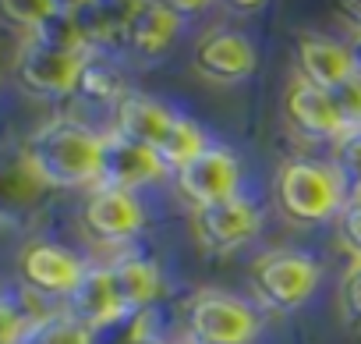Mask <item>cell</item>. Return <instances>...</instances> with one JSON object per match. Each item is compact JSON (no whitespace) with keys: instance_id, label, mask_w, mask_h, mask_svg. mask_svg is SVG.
Wrapping results in <instances>:
<instances>
[{"instance_id":"cell-1","label":"cell","mask_w":361,"mask_h":344,"mask_svg":"<svg viewBox=\"0 0 361 344\" xmlns=\"http://www.w3.org/2000/svg\"><path fill=\"white\" fill-rule=\"evenodd\" d=\"M29 178L50 189H82L99 185V135L78 121H50L25 146Z\"/></svg>"},{"instance_id":"cell-2","label":"cell","mask_w":361,"mask_h":344,"mask_svg":"<svg viewBox=\"0 0 361 344\" xmlns=\"http://www.w3.org/2000/svg\"><path fill=\"white\" fill-rule=\"evenodd\" d=\"M276 199H280V210L301 224L329 220L347 206V196L333 174V167L315 163V160H294V163L280 167Z\"/></svg>"},{"instance_id":"cell-3","label":"cell","mask_w":361,"mask_h":344,"mask_svg":"<svg viewBox=\"0 0 361 344\" xmlns=\"http://www.w3.org/2000/svg\"><path fill=\"white\" fill-rule=\"evenodd\" d=\"M252 287L269 309L290 312L315 295L319 263L305 252H287V249L266 252L252 263Z\"/></svg>"},{"instance_id":"cell-4","label":"cell","mask_w":361,"mask_h":344,"mask_svg":"<svg viewBox=\"0 0 361 344\" xmlns=\"http://www.w3.org/2000/svg\"><path fill=\"white\" fill-rule=\"evenodd\" d=\"M259 337V316L234 295L202 291L188 312V340L195 344H252Z\"/></svg>"},{"instance_id":"cell-5","label":"cell","mask_w":361,"mask_h":344,"mask_svg":"<svg viewBox=\"0 0 361 344\" xmlns=\"http://www.w3.org/2000/svg\"><path fill=\"white\" fill-rule=\"evenodd\" d=\"M173 185L195 210L234 199L241 185V163L227 146H206L192 163L173 170Z\"/></svg>"},{"instance_id":"cell-6","label":"cell","mask_w":361,"mask_h":344,"mask_svg":"<svg viewBox=\"0 0 361 344\" xmlns=\"http://www.w3.org/2000/svg\"><path fill=\"white\" fill-rule=\"evenodd\" d=\"M166 174L163 160L156 149L110 131L99 135V189H117V192H138Z\"/></svg>"},{"instance_id":"cell-7","label":"cell","mask_w":361,"mask_h":344,"mask_svg":"<svg viewBox=\"0 0 361 344\" xmlns=\"http://www.w3.org/2000/svg\"><path fill=\"white\" fill-rule=\"evenodd\" d=\"M85 64V54H64L29 40L18 54V82L36 96H68L82 85Z\"/></svg>"},{"instance_id":"cell-8","label":"cell","mask_w":361,"mask_h":344,"mask_svg":"<svg viewBox=\"0 0 361 344\" xmlns=\"http://www.w3.org/2000/svg\"><path fill=\"white\" fill-rule=\"evenodd\" d=\"M195 224V235L206 249L213 252H234L241 249L245 242H252L262 227V213L252 199H224V203H213V206H202L195 210L192 217Z\"/></svg>"},{"instance_id":"cell-9","label":"cell","mask_w":361,"mask_h":344,"mask_svg":"<svg viewBox=\"0 0 361 344\" xmlns=\"http://www.w3.org/2000/svg\"><path fill=\"white\" fill-rule=\"evenodd\" d=\"M259 54L248 36L231 29H213L195 43V68L213 82H241L255 71Z\"/></svg>"},{"instance_id":"cell-10","label":"cell","mask_w":361,"mask_h":344,"mask_svg":"<svg viewBox=\"0 0 361 344\" xmlns=\"http://www.w3.org/2000/svg\"><path fill=\"white\" fill-rule=\"evenodd\" d=\"M82 224L96 242H124L142 231L145 213L135 192H117V189H96L82 210Z\"/></svg>"},{"instance_id":"cell-11","label":"cell","mask_w":361,"mask_h":344,"mask_svg":"<svg viewBox=\"0 0 361 344\" xmlns=\"http://www.w3.org/2000/svg\"><path fill=\"white\" fill-rule=\"evenodd\" d=\"M64 302H68V312L64 316H71L75 323H82L92 333H99V330H106V326H114L117 319L128 316L124 305H121V298H117V287H114L106 266L85 270V277L78 280V287Z\"/></svg>"},{"instance_id":"cell-12","label":"cell","mask_w":361,"mask_h":344,"mask_svg":"<svg viewBox=\"0 0 361 344\" xmlns=\"http://www.w3.org/2000/svg\"><path fill=\"white\" fill-rule=\"evenodd\" d=\"M298 64H301V78L326 93H333L336 85H343L347 78L357 75L350 47H343L329 36H305L298 43Z\"/></svg>"},{"instance_id":"cell-13","label":"cell","mask_w":361,"mask_h":344,"mask_svg":"<svg viewBox=\"0 0 361 344\" xmlns=\"http://www.w3.org/2000/svg\"><path fill=\"white\" fill-rule=\"evenodd\" d=\"M85 270L89 266H82V259L78 256H71L68 249H61V245H32L25 256H22V273H25V280L36 287V291H43V295H71L75 287H78V280L85 277Z\"/></svg>"},{"instance_id":"cell-14","label":"cell","mask_w":361,"mask_h":344,"mask_svg":"<svg viewBox=\"0 0 361 344\" xmlns=\"http://www.w3.org/2000/svg\"><path fill=\"white\" fill-rule=\"evenodd\" d=\"M287 121L308 135V138H340L343 135V124L336 117V107H333V96L326 89H315L312 82L298 78L290 89H287Z\"/></svg>"},{"instance_id":"cell-15","label":"cell","mask_w":361,"mask_h":344,"mask_svg":"<svg viewBox=\"0 0 361 344\" xmlns=\"http://www.w3.org/2000/svg\"><path fill=\"white\" fill-rule=\"evenodd\" d=\"M173 124H177V114H170L163 103H156L152 96H142V93H128L117 103V128L114 131L156 149V156H159L166 135L173 131Z\"/></svg>"},{"instance_id":"cell-16","label":"cell","mask_w":361,"mask_h":344,"mask_svg":"<svg viewBox=\"0 0 361 344\" xmlns=\"http://www.w3.org/2000/svg\"><path fill=\"white\" fill-rule=\"evenodd\" d=\"M177 32H180L177 8L173 4H159V0H149V4H135L124 40L142 57H159V54H166L173 47Z\"/></svg>"},{"instance_id":"cell-17","label":"cell","mask_w":361,"mask_h":344,"mask_svg":"<svg viewBox=\"0 0 361 344\" xmlns=\"http://www.w3.org/2000/svg\"><path fill=\"white\" fill-rule=\"evenodd\" d=\"M106 270H110V280L117 287L124 312H145L163 291V273L149 256H124L110 263Z\"/></svg>"},{"instance_id":"cell-18","label":"cell","mask_w":361,"mask_h":344,"mask_svg":"<svg viewBox=\"0 0 361 344\" xmlns=\"http://www.w3.org/2000/svg\"><path fill=\"white\" fill-rule=\"evenodd\" d=\"M32 43L50 47V50H64V54H85V32H82V18H78V4H54L47 11V18L32 29Z\"/></svg>"},{"instance_id":"cell-19","label":"cell","mask_w":361,"mask_h":344,"mask_svg":"<svg viewBox=\"0 0 361 344\" xmlns=\"http://www.w3.org/2000/svg\"><path fill=\"white\" fill-rule=\"evenodd\" d=\"M333 174L350 199H361V128L357 131H343L336 142H333Z\"/></svg>"},{"instance_id":"cell-20","label":"cell","mask_w":361,"mask_h":344,"mask_svg":"<svg viewBox=\"0 0 361 344\" xmlns=\"http://www.w3.org/2000/svg\"><path fill=\"white\" fill-rule=\"evenodd\" d=\"M202 149H206L202 128H199L195 121H188V117H177L173 131L166 135V142H163V149H159V160H163L166 170H180L185 163H192Z\"/></svg>"},{"instance_id":"cell-21","label":"cell","mask_w":361,"mask_h":344,"mask_svg":"<svg viewBox=\"0 0 361 344\" xmlns=\"http://www.w3.org/2000/svg\"><path fill=\"white\" fill-rule=\"evenodd\" d=\"M32 344H96V333L85 330L82 323H75L71 316H57V319H43L36 326Z\"/></svg>"},{"instance_id":"cell-22","label":"cell","mask_w":361,"mask_h":344,"mask_svg":"<svg viewBox=\"0 0 361 344\" xmlns=\"http://www.w3.org/2000/svg\"><path fill=\"white\" fill-rule=\"evenodd\" d=\"M329 96H333V107H336V117H340L343 131H357L361 128V75L347 78Z\"/></svg>"},{"instance_id":"cell-23","label":"cell","mask_w":361,"mask_h":344,"mask_svg":"<svg viewBox=\"0 0 361 344\" xmlns=\"http://www.w3.org/2000/svg\"><path fill=\"white\" fill-rule=\"evenodd\" d=\"M336 302H340V316L350 330H361V263H354L343 280H340V291H336Z\"/></svg>"},{"instance_id":"cell-24","label":"cell","mask_w":361,"mask_h":344,"mask_svg":"<svg viewBox=\"0 0 361 344\" xmlns=\"http://www.w3.org/2000/svg\"><path fill=\"white\" fill-rule=\"evenodd\" d=\"M82 89L92 96V100H114L121 103L128 93H124V82L114 68H92L85 64V75H82Z\"/></svg>"},{"instance_id":"cell-25","label":"cell","mask_w":361,"mask_h":344,"mask_svg":"<svg viewBox=\"0 0 361 344\" xmlns=\"http://www.w3.org/2000/svg\"><path fill=\"white\" fill-rule=\"evenodd\" d=\"M340 238L343 245L357 256L361 263V199H350L343 210H340Z\"/></svg>"},{"instance_id":"cell-26","label":"cell","mask_w":361,"mask_h":344,"mask_svg":"<svg viewBox=\"0 0 361 344\" xmlns=\"http://www.w3.org/2000/svg\"><path fill=\"white\" fill-rule=\"evenodd\" d=\"M25 330H29V316L0 298V344H22Z\"/></svg>"},{"instance_id":"cell-27","label":"cell","mask_w":361,"mask_h":344,"mask_svg":"<svg viewBox=\"0 0 361 344\" xmlns=\"http://www.w3.org/2000/svg\"><path fill=\"white\" fill-rule=\"evenodd\" d=\"M50 8H54L50 0H29V4H4V15L15 18V22H22V25H29V32H32L47 18Z\"/></svg>"},{"instance_id":"cell-28","label":"cell","mask_w":361,"mask_h":344,"mask_svg":"<svg viewBox=\"0 0 361 344\" xmlns=\"http://www.w3.org/2000/svg\"><path fill=\"white\" fill-rule=\"evenodd\" d=\"M336 11H340V18L350 25V32L361 40V0H343V4H340Z\"/></svg>"},{"instance_id":"cell-29","label":"cell","mask_w":361,"mask_h":344,"mask_svg":"<svg viewBox=\"0 0 361 344\" xmlns=\"http://www.w3.org/2000/svg\"><path fill=\"white\" fill-rule=\"evenodd\" d=\"M350 54H354V64H357V75H361V40H354Z\"/></svg>"},{"instance_id":"cell-30","label":"cell","mask_w":361,"mask_h":344,"mask_svg":"<svg viewBox=\"0 0 361 344\" xmlns=\"http://www.w3.org/2000/svg\"><path fill=\"white\" fill-rule=\"evenodd\" d=\"M180 344H195V340H180Z\"/></svg>"},{"instance_id":"cell-31","label":"cell","mask_w":361,"mask_h":344,"mask_svg":"<svg viewBox=\"0 0 361 344\" xmlns=\"http://www.w3.org/2000/svg\"><path fill=\"white\" fill-rule=\"evenodd\" d=\"M22 344H25V340H22Z\"/></svg>"}]
</instances>
